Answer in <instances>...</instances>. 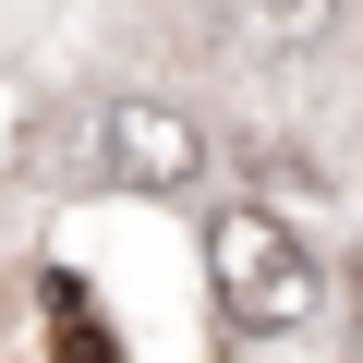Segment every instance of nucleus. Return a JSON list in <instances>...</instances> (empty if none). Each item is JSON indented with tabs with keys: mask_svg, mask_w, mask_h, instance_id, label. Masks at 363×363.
I'll list each match as a JSON object with an SVG mask.
<instances>
[{
	"mask_svg": "<svg viewBox=\"0 0 363 363\" xmlns=\"http://www.w3.org/2000/svg\"><path fill=\"white\" fill-rule=\"evenodd\" d=\"M206 279H218V315L242 327V339H291L303 315H315V255H303V230L279 218V206H218L206 218Z\"/></svg>",
	"mask_w": 363,
	"mask_h": 363,
	"instance_id": "obj_1",
	"label": "nucleus"
},
{
	"mask_svg": "<svg viewBox=\"0 0 363 363\" xmlns=\"http://www.w3.org/2000/svg\"><path fill=\"white\" fill-rule=\"evenodd\" d=\"M97 157H109L121 194H182V182L206 169V133L182 121L169 97H109L97 109Z\"/></svg>",
	"mask_w": 363,
	"mask_h": 363,
	"instance_id": "obj_2",
	"label": "nucleus"
}]
</instances>
